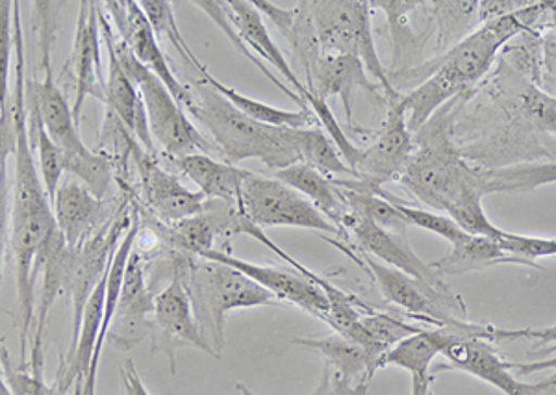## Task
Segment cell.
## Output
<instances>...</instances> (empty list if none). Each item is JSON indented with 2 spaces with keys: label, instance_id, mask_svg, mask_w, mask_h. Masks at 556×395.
<instances>
[{
  "label": "cell",
  "instance_id": "20",
  "mask_svg": "<svg viewBox=\"0 0 556 395\" xmlns=\"http://www.w3.org/2000/svg\"><path fill=\"white\" fill-rule=\"evenodd\" d=\"M308 90L312 95L327 102L330 97H340L348 115L349 127H354L353 109L356 91L366 90L371 95L380 97L382 88L367 78L366 67L358 58L319 56L308 77Z\"/></svg>",
  "mask_w": 556,
  "mask_h": 395
},
{
  "label": "cell",
  "instance_id": "31",
  "mask_svg": "<svg viewBox=\"0 0 556 395\" xmlns=\"http://www.w3.org/2000/svg\"><path fill=\"white\" fill-rule=\"evenodd\" d=\"M362 327L367 336V355L374 358L377 371H379L380 358L384 357L388 351L424 329L392 314L375 313L371 308H367L366 313L362 314Z\"/></svg>",
  "mask_w": 556,
  "mask_h": 395
},
{
  "label": "cell",
  "instance_id": "11",
  "mask_svg": "<svg viewBox=\"0 0 556 395\" xmlns=\"http://www.w3.org/2000/svg\"><path fill=\"white\" fill-rule=\"evenodd\" d=\"M106 8L112 13L115 26L119 28L121 39L127 43L128 49L134 52V56L138 58V62L146 65L152 75H156L167 86V90L172 91V95L177 99L178 104L188 112L193 102L191 86L178 82L172 65L160 49L159 36L147 20L143 8L134 0L106 2Z\"/></svg>",
  "mask_w": 556,
  "mask_h": 395
},
{
  "label": "cell",
  "instance_id": "28",
  "mask_svg": "<svg viewBox=\"0 0 556 395\" xmlns=\"http://www.w3.org/2000/svg\"><path fill=\"white\" fill-rule=\"evenodd\" d=\"M201 78L206 80L215 91H219L228 102H232L236 109L243 112L247 117H251V119L262 123V125H269V127L277 128H312L319 125L316 115H314V112H311V110L288 112V110L269 106L266 102L254 101V99L243 95V93L235 90V88L219 82L206 67L201 71Z\"/></svg>",
  "mask_w": 556,
  "mask_h": 395
},
{
  "label": "cell",
  "instance_id": "13",
  "mask_svg": "<svg viewBox=\"0 0 556 395\" xmlns=\"http://www.w3.org/2000/svg\"><path fill=\"white\" fill-rule=\"evenodd\" d=\"M340 229L351 230L356 249L362 253L374 256L386 266H392L437 290H450L451 286L443 281L442 275L414 253L408 237L392 234L351 211L345 212L342 217Z\"/></svg>",
  "mask_w": 556,
  "mask_h": 395
},
{
  "label": "cell",
  "instance_id": "22",
  "mask_svg": "<svg viewBox=\"0 0 556 395\" xmlns=\"http://www.w3.org/2000/svg\"><path fill=\"white\" fill-rule=\"evenodd\" d=\"M225 8H227L228 17L240 34V38L243 39V43L251 51L256 52L258 56L264 58L266 62H269L286 78V82L290 84L291 90L306 99V95L311 93L308 86L299 80L298 75L293 73L290 64H288L285 54L273 41L271 34L264 25L262 15H260L258 8L254 7V2L230 0V2H225Z\"/></svg>",
  "mask_w": 556,
  "mask_h": 395
},
{
  "label": "cell",
  "instance_id": "15",
  "mask_svg": "<svg viewBox=\"0 0 556 395\" xmlns=\"http://www.w3.org/2000/svg\"><path fill=\"white\" fill-rule=\"evenodd\" d=\"M154 301L156 295L147 288L143 258L132 251L121 290L119 305L108 331V344L119 351H130L141 344L147 336H152L149 314H154Z\"/></svg>",
  "mask_w": 556,
  "mask_h": 395
},
{
  "label": "cell",
  "instance_id": "16",
  "mask_svg": "<svg viewBox=\"0 0 556 395\" xmlns=\"http://www.w3.org/2000/svg\"><path fill=\"white\" fill-rule=\"evenodd\" d=\"M101 21L99 4L84 2L76 21L75 46L71 56V77L75 82V102L73 115L80 122L84 102L88 97H96L106 102V82L101 73Z\"/></svg>",
  "mask_w": 556,
  "mask_h": 395
},
{
  "label": "cell",
  "instance_id": "42",
  "mask_svg": "<svg viewBox=\"0 0 556 395\" xmlns=\"http://www.w3.org/2000/svg\"><path fill=\"white\" fill-rule=\"evenodd\" d=\"M121 375H123L125 395H149L146 386L141 383V379H139L138 371L134 368L132 360H127V362L123 364Z\"/></svg>",
  "mask_w": 556,
  "mask_h": 395
},
{
  "label": "cell",
  "instance_id": "23",
  "mask_svg": "<svg viewBox=\"0 0 556 395\" xmlns=\"http://www.w3.org/2000/svg\"><path fill=\"white\" fill-rule=\"evenodd\" d=\"M501 264H514V266L534 268L538 271H547L540 264L521 260L518 256L506 253L495 238L475 237V234H468L462 242L451 245L450 253L440 260L432 262L430 266L437 269L442 277H451V275L460 277V275L482 271V269L501 266Z\"/></svg>",
  "mask_w": 556,
  "mask_h": 395
},
{
  "label": "cell",
  "instance_id": "19",
  "mask_svg": "<svg viewBox=\"0 0 556 395\" xmlns=\"http://www.w3.org/2000/svg\"><path fill=\"white\" fill-rule=\"evenodd\" d=\"M139 171L147 203L151 204L154 214L165 224H178L188 217L203 214L208 199L201 192L188 190L178 177L162 169L154 160L139 156Z\"/></svg>",
  "mask_w": 556,
  "mask_h": 395
},
{
  "label": "cell",
  "instance_id": "7",
  "mask_svg": "<svg viewBox=\"0 0 556 395\" xmlns=\"http://www.w3.org/2000/svg\"><path fill=\"white\" fill-rule=\"evenodd\" d=\"M238 211L260 229L293 227L340 237L343 230L332 224L308 199L278 179H266L245 171Z\"/></svg>",
  "mask_w": 556,
  "mask_h": 395
},
{
  "label": "cell",
  "instance_id": "40",
  "mask_svg": "<svg viewBox=\"0 0 556 395\" xmlns=\"http://www.w3.org/2000/svg\"><path fill=\"white\" fill-rule=\"evenodd\" d=\"M2 375H4L2 383L7 384L12 395H43L47 386L43 375L13 368L7 349H2Z\"/></svg>",
  "mask_w": 556,
  "mask_h": 395
},
{
  "label": "cell",
  "instance_id": "24",
  "mask_svg": "<svg viewBox=\"0 0 556 395\" xmlns=\"http://www.w3.org/2000/svg\"><path fill=\"white\" fill-rule=\"evenodd\" d=\"M175 167L199 188L208 201H223L238 206L245 169L222 162L210 154H191L175 160Z\"/></svg>",
  "mask_w": 556,
  "mask_h": 395
},
{
  "label": "cell",
  "instance_id": "38",
  "mask_svg": "<svg viewBox=\"0 0 556 395\" xmlns=\"http://www.w3.org/2000/svg\"><path fill=\"white\" fill-rule=\"evenodd\" d=\"M532 342L534 344V353L544 349L545 355H556V326L544 327V329H497L490 326V342Z\"/></svg>",
  "mask_w": 556,
  "mask_h": 395
},
{
  "label": "cell",
  "instance_id": "2",
  "mask_svg": "<svg viewBox=\"0 0 556 395\" xmlns=\"http://www.w3.org/2000/svg\"><path fill=\"white\" fill-rule=\"evenodd\" d=\"M549 2H536L525 10L479 25L453 49L430 60L425 82L401 97L412 135L419 132L438 110L456 97L466 95L492 67L501 49L521 33L531 30Z\"/></svg>",
  "mask_w": 556,
  "mask_h": 395
},
{
  "label": "cell",
  "instance_id": "44",
  "mask_svg": "<svg viewBox=\"0 0 556 395\" xmlns=\"http://www.w3.org/2000/svg\"><path fill=\"white\" fill-rule=\"evenodd\" d=\"M236 390H238L241 395H256L254 392H251V390L247 388V386H243V384H238ZM311 395H319V388L314 390Z\"/></svg>",
  "mask_w": 556,
  "mask_h": 395
},
{
  "label": "cell",
  "instance_id": "36",
  "mask_svg": "<svg viewBox=\"0 0 556 395\" xmlns=\"http://www.w3.org/2000/svg\"><path fill=\"white\" fill-rule=\"evenodd\" d=\"M380 195L388 199L390 203H395L399 212L405 216L406 224L410 225V227L434 232L438 237H442L443 240H447L451 245H455V243L462 242L464 238L468 237V232L462 230L450 216H443V214H438V212L425 211V208H417V206L406 204L405 201L393 197L392 193H388L386 190H382Z\"/></svg>",
  "mask_w": 556,
  "mask_h": 395
},
{
  "label": "cell",
  "instance_id": "39",
  "mask_svg": "<svg viewBox=\"0 0 556 395\" xmlns=\"http://www.w3.org/2000/svg\"><path fill=\"white\" fill-rule=\"evenodd\" d=\"M0 104H2V117L7 115L8 101V67H10V54L13 49V2L0 4Z\"/></svg>",
  "mask_w": 556,
  "mask_h": 395
},
{
  "label": "cell",
  "instance_id": "6",
  "mask_svg": "<svg viewBox=\"0 0 556 395\" xmlns=\"http://www.w3.org/2000/svg\"><path fill=\"white\" fill-rule=\"evenodd\" d=\"M112 46L121 64L125 67L134 84L138 86L143 104H146L147 119L151 128L152 140L159 141L165 153L175 160L186 158L191 154L219 153L214 143L197 130L195 125L186 115V110L178 104L162 80L152 75L146 65L138 62L134 52L128 49L123 39H115L112 34Z\"/></svg>",
  "mask_w": 556,
  "mask_h": 395
},
{
  "label": "cell",
  "instance_id": "21",
  "mask_svg": "<svg viewBox=\"0 0 556 395\" xmlns=\"http://www.w3.org/2000/svg\"><path fill=\"white\" fill-rule=\"evenodd\" d=\"M60 234L71 249L83 247L97 232L102 201L76 180H65L52 203Z\"/></svg>",
  "mask_w": 556,
  "mask_h": 395
},
{
  "label": "cell",
  "instance_id": "3",
  "mask_svg": "<svg viewBox=\"0 0 556 395\" xmlns=\"http://www.w3.org/2000/svg\"><path fill=\"white\" fill-rule=\"evenodd\" d=\"M191 93L193 102L188 112L208 130L228 164L236 166L241 160L256 158L278 171L301 162L291 141V128L254 122L203 78L191 86Z\"/></svg>",
  "mask_w": 556,
  "mask_h": 395
},
{
  "label": "cell",
  "instance_id": "4",
  "mask_svg": "<svg viewBox=\"0 0 556 395\" xmlns=\"http://www.w3.org/2000/svg\"><path fill=\"white\" fill-rule=\"evenodd\" d=\"M188 292L204 339L208 340L217 358H222L225 347L228 313L238 308L280 305V301L269 290L260 286L258 282L249 279L238 269L219 262L193 264Z\"/></svg>",
  "mask_w": 556,
  "mask_h": 395
},
{
  "label": "cell",
  "instance_id": "29",
  "mask_svg": "<svg viewBox=\"0 0 556 395\" xmlns=\"http://www.w3.org/2000/svg\"><path fill=\"white\" fill-rule=\"evenodd\" d=\"M291 141L298 151L299 160L306 166L314 167L329 179L354 177L353 169L348 166L342 154L323 128H291Z\"/></svg>",
  "mask_w": 556,
  "mask_h": 395
},
{
  "label": "cell",
  "instance_id": "17",
  "mask_svg": "<svg viewBox=\"0 0 556 395\" xmlns=\"http://www.w3.org/2000/svg\"><path fill=\"white\" fill-rule=\"evenodd\" d=\"M99 21H101L102 38L106 41L108 49V110H112L119 117L121 123L127 127L128 132L136 136L139 143L149 153H152L154 151L152 141L154 140H152L149 119H147L146 104H143L138 86L134 84L132 78L115 54L114 46H112V25L106 20V15L102 13L101 7H99Z\"/></svg>",
  "mask_w": 556,
  "mask_h": 395
},
{
  "label": "cell",
  "instance_id": "26",
  "mask_svg": "<svg viewBox=\"0 0 556 395\" xmlns=\"http://www.w3.org/2000/svg\"><path fill=\"white\" fill-rule=\"evenodd\" d=\"M456 334L458 332L451 329H421L388 351L384 357L380 358L379 370L388 366H397L401 370L410 371L412 377H432L430 366L453 342Z\"/></svg>",
  "mask_w": 556,
  "mask_h": 395
},
{
  "label": "cell",
  "instance_id": "10",
  "mask_svg": "<svg viewBox=\"0 0 556 395\" xmlns=\"http://www.w3.org/2000/svg\"><path fill=\"white\" fill-rule=\"evenodd\" d=\"M442 355L447 358V364L437 366L434 375L451 370L466 371L506 395H547V379L540 383L519 381L518 377L513 375L510 364L500 357V353L493 349L492 342L488 340L468 339L456 334Z\"/></svg>",
  "mask_w": 556,
  "mask_h": 395
},
{
  "label": "cell",
  "instance_id": "14",
  "mask_svg": "<svg viewBox=\"0 0 556 395\" xmlns=\"http://www.w3.org/2000/svg\"><path fill=\"white\" fill-rule=\"evenodd\" d=\"M199 258L219 262V264H227L230 268L238 269L249 279L258 282L260 286L269 290L280 303H291L316 318L323 319L325 314L329 313L330 301L327 294L317 286L316 282L306 279L299 271L293 273V271L273 268V266H258L254 262L240 260L235 255H230L228 251H219V249L206 251L203 255H199Z\"/></svg>",
  "mask_w": 556,
  "mask_h": 395
},
{
  "label": "cell",
  "instance_id": "46",
  "mask_svg": "<svg viewBox=\"0 0 556 395\" xmlns=\"http://www.w3.org/2000/svg\"><path fill=\"white\" fill-rule=\"evenodd\" d=\"M0 395H12V392L8 390V386L4 383H0Z\"/></svg>",
  "mask_w": 556,
  "mask_h": 395
},
{
  "label": "cell",
  "instance_id": "5",
  "mask_svg": "<svg viewBox=\"0 0 556 395\" xmlns=\"http://www.w3.org/2000/svg\"><path fill=\"white\" fill-rule=\"evenodd\" d=\"M316 30L321 56H354L361 60L384 91L386 101L401 99L380 62L371 30V2L362 0H319L306 2Z\"/></svg>",
  "mask_w": 556,
  "mask_h": 395
},
{
  "label": "cell",
  "instance_id": "37",
  "mask_svg": "<svg viewBox=\"0 0 556 395\" xmlns=\"http://www.w3.org/2000/svg\"><path fill=\"white\" fill-rule=\"evenodd\" d=\"M497 242L506 253L518 256L521 260L532 262V264H538L536 260L540 258L556 256L555 238L525 237V234H514V232L503 230Z\"/></svg>",
  "mask_w": 556,
  "mask_h": 395
},
{
  "label": "cell",
  "instance_id": "8",
  "mask_svg": "<svg viewBox=\"0 0 556 395\" xmlns=\"http://www.w3.org/2000/svg\"><path fill=\"white\" fill-rule=\"evenodd\" d=\"M403 97V95H401ZM414 153V135L408 128L406 110L401 99L390 104L375 140L362 149L351 179H332L336 186L356 192L379 195L388 182H397Z\"/></svg>",
  "mask_w": 556,
  "mask_h": 395
},
{
  "label": "cell",
  "instance_id": "33",
  "mask_svg": "<svg viewBox=\"0 0 556 395\" xmlns=\"http://www.w3.org/2000/svg\"><path fill=\"white\" fill-rule=\"evenodd\" d=\"M197 8H201L206 15H208L210 20L214 21L215 25L222 28L223 34L227 36L232 43H235L236 49L240 52L241 56H245L251 64L256 65L260 71H262V75L264 77L269 78L275 86H277L278 90L286 93V95L291 97L293 101L298 102L301 110H311V106L306 104L303 97L295 93V91L291 90L290 86H285V84L280 82L275 75H273L271 71L267 69L266 65L262 64V60L256 58V54H253V51L249 49V47L243 43V39L240 38V34L236 30L235 25H232V21L228 17L227 8H225V2H219V0H201V2H193ZM312 112V110H311Z\"/></svg>",
  "mask_w": 556,
  "mask_h": 395
},
{
  "label": "cell",
  "instance_id": "25",
  "mask_svg": "<svg viewBox=\"0 0 556 395\" xmlns=\"http://www.w3.org/2000/svg\"><path fill=\"white\" fill-rule=\"evenodd\" d=\"M290 344L316 353L327 360L330 370L353 383L369 381L377 373V366L374 358L367 355V351L361 344L345 339L338 332L329 336H319V339L317 336L293 339Z\"/></svg>",
  "mask_w": 556,
  "mask_h": 395
},
{
  "label": "cell",
  "instance_id": "34",
  "mask_svg": "<svg viewBox=\"0 0 556 395\" xmlns=\"http://www.w3.org/2000/svg\"><path fill=\"white\" fill-rule=\"evenodd\" d=\"M139 7L143 8L147 20L151 23L156 36L169 39L172 46L177 49L178 54L201 73V71L204 69V65L197 60L195 54H193V51H191L188 43H186V39H184L180 30H178L172 2H167V0H143V2H139Z\"/></svg>",
  "mask_w": 556,
  "mask_h": 395
},
{
  "label": "cell",
  "instance_id": "41",
  "mask_svg": "<svg viewBox=\"0 0 556 395\" xmlns=\"http://www.w3.org/2000/svg\"><path fill=\"white\" fill-rule=\"evenodd\" d=\"M317 388H319V395H369V381L353 383L338 375L327 366Z\"/></svg>",
  "mask_w": 556,
  "mask_h": 395
},
{
  "label": "cell",
  "instance_id": "1",
  "mask_svg": "<svg viewBox=\"0 0 556 395\" xmlns=\"http://www.w3.org/2000/svg\"><path fill=\"white\" fill-rule=\"evenodd\" d=\"M453 109V101L447 102L414 135V153L397 182L419 203L450 216L468 234L497 240L503 230L482 208L484 169L469 166L451 140Z\"/></svg>",
  "mask_w": 556,
  "mask_h": 395
},
{
  "label": "cell",
  "instance_id": "43",
  "mask_svg": "<svg viewBox=\"0 0 556 395\" xmlns=\"http://www.w3.org/2000/svg\"><path fill=\"white\" fill-rule=\"evenodd\" d=\"M432 377H412V395H430Z\"/></svg>",
  "mask_w": 556,
  "mask_h": 395
},
{
  "label": "cell",
  "instance_id": "45",
  "mask_svg": "<svg viewBox=\"0 0 556 395\" xmlns=\"http://www.w3.org/2000/svg\"><path fill=\"white\" fill-rule=\"evenodd\" d=\"M544 80L545 84H551V88L556 91V71L553 75H549V77H545Z\"/></svg>",
  "mask_w": 556,
  "mask_h": 395
},
{
  "label": "cell",
  "instance_id": "32",
  "mask_svg": "<svg viewBox=\"0 0 556 395\" xmlns=\"http://www.w3.org/2000/svg\"><path fill=\"white\" fill-rule=\"evenodd\" d=\"M340 192H342L349 211L356 216L364 217L367 221H371L392 234L408 237L410 225L406 224L405 216L399 212L395 203H390L388 199L375 195V193L356 192V190H345V188H340Z\"/></svg>",
  "mask_w": 556,
  "mask_h": 395
},
{
  "label": "cell",
  "instance_id": "9",
  "mask_svg": "<svg viewBox=\"0 0 556 395\" xmlns=\"http://www.w3.org/2000/svg\"><path fill=\"white\" fill-rule=\"evenodd\" d=\"M134 216L127 211L121 212L115 217V221L104 225L97 230L83 247L75 249L73 262H71L70 282H67V292L73 303V342L71 347H75L83 329V316L88 305L89 297L96 292L102 277L106 275L117 251V240L123 234H127L132 229Z\"/></svg>",
  "mask_w": 556,
  "mask_h": 395
},
{
  "label": "cell",
  "instance_id": "35",
  "mask_svg": "<svg viewBox=\"0 0 556 395\" xmlns=\"http://www.w3.org/2000/svg\"><path fill=\"white\" fill-rule=\"evenodd\" d=\"M112 169H114L112 160L108 158L106 154L93 153V151L65 160V171L73 173L75 177L83 180V184L89 192L101 201L106 197L110 186L114 182Z\"/></svg>",
  "mask_w": 556,
  "mask_h": 395
},
{
  "label": "cell",
  "instance_id": "18",
  "mask_svg": "<svg viewBox=\"0 0 556 395\" xmlns=\"http://www.w3.org/2000/svg\"><path fill=\"white\" fill-rule=\"evenodd\" d=\"M75 249L65 243L64 237L56 230L45 245L39 256L38 275H41V292H39L38 310H36V332H34L33 360L30 368L34 373L43 375V334L47 319L51 314L54 301L67 290L70 282L71 262Z\"/></svg>",
  "mask_w": 556,
  "mask_h": 395
},
{
  "label": "cell",
  "instance_id": "30",
  "mask_svg": "<svg viewBox=\"0 0 556 395\" xmlns=\"http://www.w3.org/2000/svg\"><path fill=\"white\" fill-rule=\"evenodd\" d=\"M484 184L486 195L534 192L540 186L556 184V162L484 169Z\"/></svg>",
  "mask_w": 556,
  "mask_h": 395
},
{
  "label": "cell",
  "instance_id": "12",
  "mask_svg": "<svg viewBox=\"0 0 556 395\" xmlns=\"http://www.w3.org/2000/svg\"><path fill=\"white\" fill-rule=\"evenodd\" d=\"M151 339L154 349H164L169 355L173 371H175L173 351L178 345H193L197 349L208 353L210 357H215L212 345L204 339L201 326L197 321L190 292L188 286L184 288L180 273L175 275L167 288L156 295Z\"/></svg>",
  "mask_w": 556,
  "mask_h": 395
},
{
  "label": "cell",
  "instance_id": "27",
  "mask_svg": "<svg viewBox=\"0 0 556 395\" xmlns=\"http://www.w3.org/2000/svg\"><path fill=\"white\" fill-rule=\"evenodd\" d=\"M275 179L285 182V184L293 188L295 192L301 193L308 199L316 208L329 217L332 224L340 227L342 217L349 211L348 204L343 201L340 188L334 184V180L325 177L323 173L317 171L314 167L306 166L303 162H298L293 166L285 167L275 171Z\"/></svg>",
  "mask_w": 556,
  "mask_h": 395
}]
</instances>
